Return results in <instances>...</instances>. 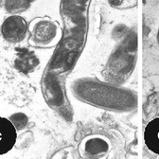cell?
Masks as SVG:
<instances>
[{
	"label": "cell",
	"mask_w": 159,
	"mask_h": 159,
	"mask_svg": "<svg viewBox=\"0 0 159 159\" xmlns=\"http://www.w3.org/2000/svg\"><path fill=\"white\" fill-rule=\"evenodd\" d=\"M108 148V145L105 141L102 139H92L88 141L85 145V150L87 153L91 156L92 155H99L106 152V150Z\"/></svg>",
	"instance_id": "cell-9"
},
{
	"label": "cell",
	"mask_w": 159,
	"mask_h": 159,
	"mask_svg": "<svg viewBox=\"0 0 159 159\" xmlns=\"http://www.w3.org/2000/svg\"><path fill=\"white\" fill-rule=\"evenodd\" d=\"M144 142L147 148L159 155V117L151 120L144 131Z\"/></svg>",
	"instance_id": "cell-7"
},
{
	"label": "cell",
	"mask_w": 159,
	"mask_h": 159,
	"mask_svg": "<svg viewBox=\"0 0 159 159\" xmlns=\"http://www.w3.org/2000/svg\"><path fill=\"white\" fill-rule=\"evenodd\" d=\"M35 0H4V7L11 14H19L28 11Z\"/></svg>",
	"instance_id": "cell-8"
},
{
	"label": "cell",
	"mask_w": 159,
	"mask_h": 159,
	"mask_svg": "<svg viewBox=\"0 0 159 159\" xmlns=\"http://www.w3.org/2000/svg\"><path fill=\"white\" fill-rule=\"evenodd\" d=\"M13 66L19 73L28 75L34 72L40 66V60L34 51L26 48H17Z\"/></svg>",
	"instance_id": "cell-5"
},
{
	"label": "cell",
	"mask_w": 159,
	"mask_h": 159,
	"mask_svg": "<svg viewBox=\"0 0 159 159\" xmlns=\"http://www.w3.org/2000/svg\"><path fill=\"white\" fill-rule=\"evenodd\" d=\"M10 120L11 122L13 124V126L15 127V129L17 131H21L23 129H25L29 123V118L28 116L23 114V113H15L12 114L10 116Z\"/></svg>",
	"instance_id": "cell-10"
},
{
	"label": "cell",
	"mask_w": 159,
	"mask_h": 159,
	"mask_svg": "<svg viewBox=\"0 0 159 159\" xmlns=\"http://www.w3.org/2000/svg\"><path fill=\"white\" fill-rule=\"evenodd\" d=\"M27 20L19 14H11L1 25V34L5 41L11 44L22 42L28 33Z\"/></svg>",
	"instance_id": "cell-4"
},
{
	"label": "cell",
	"mask_w": 159,
	"mask_h": 159,
	"mask_svg": "<svg viewBox=\"0 0 159 159\" xmlns=\"http://www.w3.org/2000/svg\"><path fill=\"white\" fill-rule=\"evenodd\" d=\"M137 40L134 32H129L118 44L107 64V72L113 81L121 83L132 73L136 61Z\"/></svg>",
	"instance_id": "cell-2"
},
{
	"label": "cell",
	"mask_w": 159,
	"mask_h": 159,
	"mask_svg": "<svg viewBox=\"0 0 159 159\" xmlns=\"http://www.w3.org/2000/svg\"><path fill=\"white\" fill-rule=\"evenodd\" d=\"M58 35V26L50 19H40L33 24L30 43L35 47L50 46Z\"/></svg>",
	"instance_id": "cell-3"
},
{
	"label": "cell",
	"mask_w": 159,
	"mask_h": 159,
	"mask_svg": "<svg viewBox=\"0 0 159 159\" xmlns=\"http://www.w3.org/2000/svg\"><path fill=\"white\" fill-rule=\"evenodd\" d=\"M88 97L93 103L104 109L116 112H129L137 106V97L127 88L102 83H91Z\"/></svg>",
	"instance_id": "cell-1"
},
{
	"label": "cell",
	"mask_w": 159,
	"mask_h": 159,
	"mask_svg": "<svg viewBox=\"0 0 159 159\" xmlns=\"http://www.w3.org/2000/svg\"><path fill=\"white\" fill-rule=\"evenodd\" d=\"M4 3V0H0V7H1V5Z\"/></svg>",
	"instance_id": "cell-12"
},
{
	"label": "cell",
	"mask_w": 159,
	"mask_h": 159,
	"mask_svg": "<svg viewBox=\"0 0 159 159\" xmlns=\"http://www.w3.org/2000/svg\"><path fill=\"white\" fill-rule=\"evenodd\" d=\"M156 40H157V44L159 46V28H158V30H157V36H156Z\"/></svg>",
	"instance_id": "cell-11"
},
{
	"label": "cell",
	"mask_w": 159,
	"mask_h": 159,
	"mask_svg": "<svg viewBox=\"0 0 159 159\" xmlns=\"http://www.w3.org/2000/svg\"><path fill=\"white\" fill-rule=\"evenodd\" d=\"M17 140V130L10 119L0 116V155L9 152Z\"/></svg>",
	"instance_id": "cell-6"
}]
</instances>
